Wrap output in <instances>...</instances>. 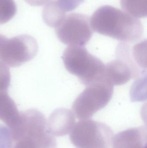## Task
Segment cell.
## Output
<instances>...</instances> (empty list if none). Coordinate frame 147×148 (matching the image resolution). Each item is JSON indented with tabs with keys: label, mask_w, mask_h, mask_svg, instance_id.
Wrapping results in <instances>:
<instances>
[{
	"label": "cell",
	"mask_w": 147,
	"mask_h": 148,
	"mask_svg": "<svg viewBox=\"0 0 147 148\" xmlns=\"http://www.w3.org/2000/svg\"><path fill=\"white\" fill-rule=\"evenodd\" d=\"M90 22L93 31L121 42H137L144 32L143 25L138 18L109 5L98 9Z\"/></svg>",
	"instance_id": "1"
},
{
	"label": "cell",
	"mask_w": 147,
	"mask_h": 148,
	"mask_svg": "<svg viewBox=\"0 0 147 148\" xmlns=\"http://www.w3.org/2000/svg\"><path fill=\"white\" fill-rule=\"evenodd\" d=\"M62 59L66 70L77 76L86 87L104 80L105 65L84 47L69 46Z\"/></svg>",
	"instance_id": "2"
},
{
	"label": "cell",
	"mask_w": 147,
	"mask_h": 148,
	"mask_svg": "<svg viewBox=\"0 0 147 148\" xmlns=\"http://www.w3.org/2000/svg\"><path fill=\"white\" fill-rule=\"evenodd\" d=\"M17 122L12 131L14 142L26 138L34 148H57L56 139L47 131V121L40 111L31 109L20 112Z\"/></svg>",
	"instance_id": "3"
},
{
	"label": "cell",
	"mask_w": 147,
	"mask_h": 148,
	"mask_svg": "<svg viewBox=\"0 0 147 148\" xmlns=\"http://www.w3.org/2000/svg\"><path fill=\"white\" fill-rule=\"evenodd\" d=\"M114 137L109 126L89 119L77 123L70 136L71 142L76 148H109Z\"/></svg>",
	"instance_id": "4"
},
{
	"label": "cell",
	"mask_w": 147,
	"mask_h": 148,
	"mask_svg": "<svg viewBox=\"0 0 147 148\" xmlns=\"http://www.w3.org/2000/svg\"><path fill=\"white\" fill-rule=\"evenodd\" d=\"M113 93L114 86L104 80L87 86L74 101L72 112L78 119H89L107 106Z\"/></svg>",
	"instance_id": "5"
},
{
	"label": "cell",
	"mask_w": 147,
	"mask_h": 148,
	"mask_svg": "<svg viewBox=\"0 0 147 148\" xmlns=\"http://www.w3.org/2000/svg\"><path fill=\"white\" fill-rule=\"evenodd\" d=\"M38 49L37 40L29 35L7 38L0 34V62L7 66L17 67L31 60Z\"/></svg>",
	"instance_id": "6"
},
{
	"label": "cell",
	"mask_w": 147,
	"mask_h": 148,
	"mask_svg": "<svg viewBox=\"0 0 147 148\" xmlns=\"http://www.w3.org/2000/svg\"><path fill=\"white\" fill-rule=\"evenodd\" d=\"M90 19L79 13H72L66 16L63 21L55 28L59 40L69 46L84 47L93 35Z\"/></svg>",
	"instance_id": "7"
},
{
	"label": "cell",
	"mask_w": 147,
	"mask_h": 148,
	"mask_svg": "<svg viewBox=\"0 0 147 148\" xmlns=\"http://www.w3.org/2000/svg\"><path fill=\"white\" fill-rule=\"evenodd\" d=\"M75 123V115L72 111L64 108L57 109L48 118L47 131L54 136H64L71 132Z\"/></svg>",
	"instance_id": "8"
},
{
	"label": "cell",
	"mask_w": 147,
	"mask_h": 148,
	"mask_svg": "<svg viewBox=\"0 0 147 148\" xmlns=\"http://www.w3.org/2000/svg\"><path fill=\"white\" fill-rule=\"evenodd\" d=\"M147 129L132 128L119 132L114 137L113 148H147Z\"/></svg>",
	"instance_id": "9"
},
{
	"label": "cell",
	"mask_w": 147,
	"mask_h": 148,
	"mask_svg": "<svg viewBox=\"0 0 147 148\" xmlns=\"http://www.w3.org/2000/svg\"><path fill=\"white\" fill-rule=\"evenodd\" d=\"M132 78L134 79L132 69L122 60L116 58L105 66L104 80L113 86L125 84Z\"/></svg>",
	"instance_id": "10"
},
{
	"label": "cell",
	"mask_w": 147,
	"mask_h": 148,
	"mask_svg": "<svg viewBox=\"0 0 147 148\" xmlns=\"http://www.w3.org/2000/svg\"><path fill=\"white\" fill-rule=\"evenodd\" d=\"M20 112L7 92L0 91V121L10 129L18 120Z\"/></svg>",
	"instance_id": "11"
},
{
	"label": "cell",
	"mask_w": 147,
	"mask_h": 148,
	"mask_svg": "<svg viewBox=\"0 0 147 148\" xmlns=\"http://www.w3.org/2000/svg\"><path fill=\"white\" fill-rule=\"evenodd\" d=\"M45 5L42 11L44 22L49 27L56 28L64 19L66 13L59 7L56 0H51Z\"/></svg>",
	"instance_id": "12"
},
{
	"label": "cell",
	"mask_w": 147,
	"mask_h": 148,
	"mask_svg": "<svg viewBox=\"0 0 147 148\" xmlns=\"http://www.w3.org/2000/svg\"><path fill=\"white\" fill-rule=\"evenodd\" d=\"M124 12L137 18L146 17L147 0H121Z\"/></svg>",
	"instance_id": "13"
},
{
	"label": "cell",
	"mask_w": 147,
	"mask_h": 148,
	"mask_svg": "<svg viewBox=\"0 0 147 148\" xmlns=\"http://www.w3.org/2000/svg\"><path fill=\"white\" fill-rule=\"evenodd\" d=\"M16 10L14 0H0V24L11 20L15 15Z\"/></svg>",
	"instance_id": "14"
},
{
	"label": "cell",
	"mask_w": 147,
	"mask_h": 148,
	"mask_svg": "<svg viewBox=\"0 0 147 148\" xmlns=\"http://www.w3.org/2000/svg\"><path fill=\"white\" fill-rule=\"evenodd\" d=\"M14 143L9 129L7 126L0 124V148H12Z\"/></svg>",
	"instance_id": "15"
},
{
	"label": "cell",
	"mask_w": 147,
	"mask_h": 148,
	"mask_svg": "<svg viewBox=\"0 0 147 148\" xmlns=\"http://www.w3.org/2000/svg\"><path fill=\"white\" fill-rule=\"evenodd\" d=\"M10 80L9 68L7 65L0 62V91L8 92Z\"/></svg>",
	"instance_id": "16"
},
{
	"label": "cell",
	"mask_w": 147,
	"mask_h": 148,
	"mask_svg": "<svg viewBox=\"0 0 147 148\" xmlns=\"http://www.w3.org/2000/svg\"><path fill=\"white\" fill-rule=\"evenodd\" d=\"M85 0H56L59 7L64 12H70L78 7Z\"/></svg>",
	"instance_id": "17"
}]
</instances>
